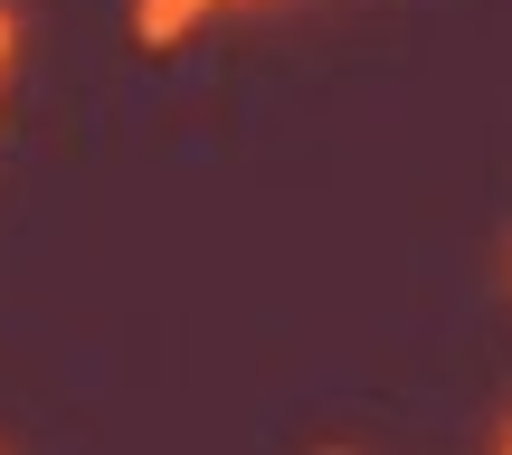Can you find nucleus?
I'll use <instances>...</instances> for the list:
<instances>
[{
  "mask_svg": "<svg viewBox=\"0 0 512 455\" xmlns=\"http://www.w3.org/2000/svg\"><path fill=\"white\" fill-rule=\"evenodd\" d=\"M503 455H512V437H503Z\"/></svg>",
  "mask_w": 512,
  "mask_h": 455,
  "instance_id": "nucleus-4",
  "label": "nucleus"
},
{
  "mask_svg": "<svg viewBox=\"0 0 512 455\" xmlns=\"http://www.w3.org/2000/svg\"><path fill=\"white\" fill-rule=\"evenodd\" d=\"M323 455H342V446H323Z\"/></svg>",
  "mask_w": 512,
  "mask_h": 455,
  "instance_id": "nucleus-3",
  "label": "nucleus"
},
{
  "mask_svg": "<svg viewBox=\"0 0 512 455\" xmlns=\"http://www.w3.org/2000/svg\"><path fill=\"white\" fill-rule=\"evenodd\" d=\"M219 10H238V0H133V48H181L190 29H209Z\"/></svg>",
  "mask_w": 512,
  "mask_h": 455,
  "instance_id": "nucleus-1",
  "label": "nucleus"
},
{
  "mask_svg": "<svg viewBox=\"0 0 512 455\" xmlns=\"http://www.w3.org/2000/svg\"><path fill=\"white\" fill-rule=\"evenodd\" d=\"M10 57H19V10L0 0V76H10Z\"/></svg>",
  "mask_w": 512,
  "mask_h": 455,
  "instance_id": "nucleus-2",
  "label": "nucleus"
}]
</instances>
